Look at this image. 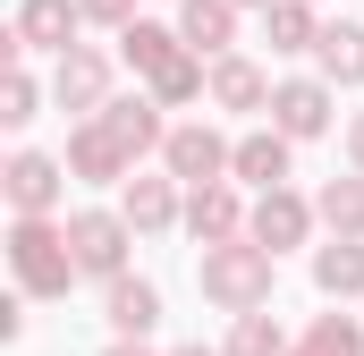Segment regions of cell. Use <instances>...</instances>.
<instances>
[{
	"label": "cell",
	"instance_id": "1",
	"mask_svg": "<svg viewBox=\"0 0 364 356\" xmlns=\"http://www.w3.org/2000/svg\"><path fill=\"white\" fill-rule=\"evenodd\" d=\"M195 280H203V297L237 323V314H272V288H279V255H263L255 238H229V246H203V263H195Z\"/></svg>",
	"mask_w": 364,
	"mask_h": 356
},
{
	"label": "cell",
	"instance_id": "2",
	"mask_svg": "<svg viewBox=\"0 0 364 356\" xmlns=\"http://www.w3.org/2000/svg\"><path fill=\"white\" fill-rule=\"evenodd\" d=\"M9 280L17 297H68L85 271H77V246H68V221H9Z\"/></svg>",
	"mask_w": 364,
	"mask_h": 356
},
{
	"label": "cell",
	"instance_id": "3",
	"mask_svg": "<svg viewBox=\"0 0 364 356\" xmlns=\"http://www.w3.org/2000/svg\"><path fill=\"white\" fill-rule=\"evenodd\" d=\"M60 187H68V162L60 153H34V145H17L9 170H0V195H9L17 221H51L60 212Z\"/></svg>",
	"mask_w": 364,
	"mask_h": 356
},
{
	"label": "cell",
	"instance_id": "4",
	"mask_svg": "<svg viewBox=\"0 0 364 356\" xmlns=\"http://www.w3.org/2000/svg\"><path fill=\"white\" fill-rule=\"evenodd\" d=\"M68 246H77V271L110 288V280H127L136 229H127V212H68Z\"/></svg>",
	"mask_w": 364,
	"mask_h": 356
},
{
	"label": "cell",
	"instance_id": "5",
	"mask_svg": "<svg viewBox=\"0 0 364 356\" xmlns=\"http://www.w3.org/2000/svg\"><path fill=\"white\" fill-rule=\"evenodd\" d=\"M77 34H85V9H77V0H17V17H9L17 60H26V51L68 60V51H77Z\"/></svg>",
	"mask_w": 364,
	"mask_h": 356
},
{
	"label": "cell",
	"instance_id": "6",
	"mask_svg": "<svg viewBox=\"0 0 364 356\" xmlns=\"http://www.w3.org/2000/svg\"><path fill=\"white\" fill-rule=\"evenodd\" d=\"M229 162H237V145H229L220 127H170V145H161V170L178 178L186 195H195V187H220Z\"/></svg>",
	"mask_w": 364,
	"mask_h": 356
},
{
	"label": "cell",
	"instance_id": "7",
	"mask_svg": "<svg viewBox=\"0 0 364 356\" xmlns=\"http://www.w3.org/2000/svg\"><path fill=\"white\" fill-rule=\"evenodd\" d=\"M246 238H255L263 255H288V246H305V238H314V204H305L296 187H272V195H255V212H246Z\"/></svg>",
	"mask_w": 364,
	"mask_h": 356
},
{
	"label": "cell",
	"instance_id": "8",
	"mask_svg": "<svg viewBox=\"0 0 364 356\" xmlns=\"http://www.w3.org/2000/svg\"><path fill=\"white\" fill-rule=\"evenodd\" d=\"M51 102H60V110H85V119H102V110H110V51L77 43V51L51 68Z\"/></svg>",
	"mask_w": 364,
	"mask_h": 356
},
{
	"label": "cell",
	"instance_id": "9",
	"mask_svg": "<svg viewBox=\"0 0 364 356\" xmlns=\"http://www.w3.org/2000/svg\"><path fill=\"white\" fill-rule=\"evenodd\" d=\"M246 195H237V178H220V187H195L186 195V238L195 246H229V238H246Z\"/></svg>",
	"mask_w": 364,
	"mask_h": 356
},
{
	"label": "cell",
	"instance_id": "10",
	"mask_svg": "<svg viewBox=\"0 0 364 356\" xmlns=\"http://www.w3.org/2000/svg\"><path fill=\"white\" fill-rule=\"evenodd\" d=\"M68 178H85V187H127L136 162L119 153V136H110L102 119H77V127H68Z\"/></svg>",
	"mask_w": 364,
	"mask_h": 356
},
{
	"label": "cell",
	"instance_id": "11",
	"mask_svg": "<svg viewBox=\"0 0 364 356\" xmlns=\"http://www.w3.org/2000/svg\"><path fill=\"white\" fill-rule=\"evenodd\" d=\"M102 127L119 136V153H127V162H144V153H161V145H170V127H161V102H153V93H110Z\"/></svg>",
	"mask_w": 364,
	"mask_h": 356
},
{
	"label": "cell",
	"instance_id": "12",
	"mask_svg": "<svg viewBox=\"0 0 364 356\" xmlns=\"http://www.w3.org/2000/svg\"><path fill=\"white\" fill-rule=\"evenodd\" d=\"M119 212H127L136 238H161V229H178V221H186V195H178V178H170V170H161V178H127Z\"/></svg>",
	"mask_w": 364,
	"mask_h": 356
},
{
	"label": "cell",
	"instance_id": "13",
	"mask_svg": "<svg viewBox=\"0 0 364 356\" xmlns=\"http://www.w3.org/2000/svg\"><path fill=\"white\" fill-rule=\"evenodd\" d=\"M272 127L288 136V145L322 136V127H331V85H322V77H288V85L272 93Z\"/></svg>",
	"mask_w": 364,
	"mask_h": 356
},
{
	"label": "cell",
	"instance_id": "14",
	"mask_svg": "<svg viewBox=\"0 0 364 356\" xmlns=\"http://www.w3.org/2000/svg\"><path fill=\"white\" fill-rule=\"evenodd\" d=\"M288 162H296V145H288L279 127H255V136H237L229 178H237V187H255V195H272V187H288Z\"/></svg>",
	"mask_w": 364,
	"mask_h": 356
},
{
	"label": "cell",
	"instance_id": "15",
	"mask_svg": "<svg viewBox=\"0 0 364 356\" xmlns=\"http://www.w3.org/2000/svg\"><path fill=\"white\" fill-rule=\"evenodd\" d=\"M178 43L212 68V60H229V43H237V9L229 0H178Z\"/></svg>",
	"mask_w": 364,
	"mask_h": 356
},
{
	"label": "cell",
	"instance_id": "16",
	"mask_svg": "<svg viewBox=\"0 0 364 356\" xmlns=\"http://www.w3.org/2000/svg\"><path fill=\"white\" fill-rule=\"evenodd\" d=\"M102 323H110L119 340H153V323H161V288L136 280V271L110 280V288H102Z\"/></svg>",
	"mask_w": 364,
	"mask_h": 356
},
{
	"label": "cell",
	"instance_id": "17",
	"mask_svg": "<svg viewBox=\"0 0 364 356\" xmlns=\"http://www.w3.org/2000/svg\"><path fill=\"white\" fill-rule=\"evenodd\" d=\"M272 93H279V85L255 68V60H246V51L212 60V102H220V110H272Z\"/></svg>",
	"mask_w": 364,
	"mask_h": 356
},
{
	"label": "cell",
	"instance_id": "18",
	"mask_svg": "<svg viewBox=\"0 0 364 356\" xmlns=\"http://www.w3.org/2000/svg\"><path fill=\"white\" fill-rule=\"evenodd\" d=\"M314 288H322L331 305L364 297V238H331V246H314Z\"/></svg>",
	"mask_w": 364,
	"mask_h": 356
},
{
	"label": "cell",
	"instance_id": "19",
	"mask_svg": "<svg viewBox=\"0 0 364 356\" xmlns=\"http://www.w3.org/2000/svg\"><path fill=\"white\" fill-rule=\"evenodd\" d=\"M314 60H322V85H364V26H348V17H331L322 26V43H314Z\"/></svg>",
	"mask_w": 364,
	"mask_h": 356
},
{
	"label": "cell",
	"instance_id": "20",
	"mask_svg": "<svg viewBox=\"0 0 364 356\" xmlns=\"http://www.w3.org/2000/svg\"><path fill=\"white\" fill-rule=\"evenodd\" d=\"M178 51H186V43H178V26H153V17H136V26L119 34V60H127L136 77H161Z\"/></svg>",
	"mask_w": 364,
	"mask_h": 356
},
{
	"label": "cell",
	"instance_id": "21",
	"mask_svg": "<svg viewBox=\"0 0 364 356\" xmlns=\"http://www.w3.org/2000/svg\"><path fill=\"white\" fill-rule=\"evenodd\" d=\"M263 43H272V51H314V43H322V9H314V0H272V9H263Z\"/></svg>",
	"mask_w": 364,
	"mask_h": 356
},
{
	"label": "cell",
	"instance_id": "22",
	"mask_svg": "<svg viewBox=\"0 0 364 356\" xmlns=\"http://www.w3.org/2000/svg\"><path fill=\"white\" fill-rule=\"evenodd\" d=\"M314 221H322L331 238H364V178H356V170L331 178V187L314 195Z\"/></svg>",
	"mask_w": 364,
	"mask_h": 356
},
{
	"label": "cell",
	"instance_id": "23",
	"mask_svg": "<svg viewBox=\"0 0 364 356\" xmlns=\"http://www.w3.org/2000/svg\"><path fill=\"white\" fill-rule=\"evenodd\" d=\"M288 348H296V340L279 331L272 314H237V323H229V340H220V356H288Z\"/></svg>",
	"mask_w": 364,
	"mask_h": 356
},
{
	"label": "cell",
	"instance_id": "24",
	"mask_svg": "<svg viewBox=\"0 0 364 356\" xmlns=\"http://www.w3.org/2000/svg\"><path fill=\"white\" fill-rule=\"evenodd\" d=\"M288 356H364L356 314H314V331H305V340H296Z\"/></svg>",
	"mask_w": 364,
	"mask_h": 356
},
{
	"label": "cell",
	"instance_id": "25",
	"mask_svg": "<svg viewBox=\"0 0 364 356\" xmlns=\"http://www.w3.org/2000/svg\"><path fill=\"white\" fill-rule=\"evenodd\" d=\"M43 110V85H34V68H9L0 77V127H26Z\"/></svg>",
	"mask_w": 364,
	"mask_h": 356
},
{
	"label": "cell",
	"instance_id": "26",
	"mask_svg": "<svg viewBox=\"0 0 364 356\" xmlns=\"http://www.w3.org/2000/svg\"><path fill=\"white\" fill-rule=\"evenodd\" d=\"M77 9H85V26H110V34L136 26V0H77Z\"/></svg>",
	"mask_w": 364,
	"mask_h": 356
},
{
	"label": "cell",
	"instance_id": "27",
	"mask_svg": "<svg viewBox=\"0 0 364 356\" xmlns=\"http://www.w3.org/2000/svg\"><path fill=\"white\" fill-rule=\"evenodd\" d=\"M348 170L364 178V110H356V119H348Z\"/></svg>",
	"mask_w": 364,
	"mask_h": 356
},
{
	"label": "cell",
	"instance_id": "28",
	"mask_svg": "<svg viewBox=\"0 0 364 356\" xmlns=\"http://www.w3.org/2000/svg\"><path fill=\"white\" fill-rule=\"evenodd\" d=\"M102 356H161V348H153V340H110Z\"/></svg>",
	"mask_w": 364,
	"mask_h": 356
},
{
	"label": "cell",
	"instance_id": "29",
	"mask_svg": "<svg viewBox=\"0 0 364 356\" xmlns=\"http://www.w3.org/2000/svg\"><path fill=\"white\" fill-rule=\"evenodd\" d=\"M170 356H220V348H203V340H195V348H170Z\"/></svg>",
	"mask_w": 364,
	"mask_h": 356
},
{
	"label": "cell",
	"instance_id": "30",
	"mask_svg": "<svg viewBox=\"0 0 364 356\" xmlns=\"http://www.w3.org/2000/svg\"><path fill=\"white\" fill-rule=\"evenodd\" d=\"M229 9H272V0H229Z\"/></svg>",
	"mask_w": 364,
	"mask_h": 356
},
{
	"label": "cell",
	"instance_id": "31",
	"mask_svg": "<svg viewBox=\"0 0 364 356\" xmlns=\"http://www.w3.org/2000/svg\"><path fill=\"white\" fill-rule=\"evenodd\" d=\"M314 9H322V0H314Z\"/></svg>",
	"mask_w": 364,
	"mask_h": 356
}]
</instances>
